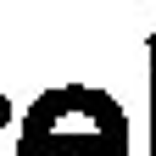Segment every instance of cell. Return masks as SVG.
<instances>
[{
  "label": "cell",
  "mask_w": 156,
  "mask_h": 156,
  "mask_svg": "<svg viewBox=\"0 0 156 156\" xmlns=\"http://www.w3.org/2000/svg\"><path fill=\"white\" fill-rule=\"evenodd\" d=\"M17 156H128V117H123L117 101H106V112L84 134H62V123L50 112V95H39L23 117Z\"/></svg>",
  "instance_id": "cell-1"
},
{
  "label": "cell",
  "mask_w": 156,
  "mask_h": 156,
  "mask_svg": "<svg viewBox=\"0 0 156 156\" xmlns=\"http://www.w3.org/2000/svg\"><path fill=\"white\" fill-rule=\"evenodd\" d=\"M151 156H156V34H151Z\"/></svg>",
  "instance_id": "cell-2"
}]
</instances>
